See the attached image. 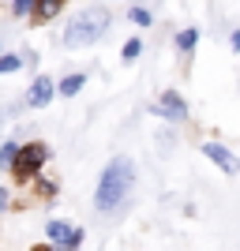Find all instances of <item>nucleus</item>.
I'll list each match as a JSON object with an SVG mask.
<instances>
[{"mask_svg":"<svg viewBox=\"0 0 240 251\" xmlns=\"http://www.w3.org/2000/svg\"><path fill=\"white\" fill-rule=\"evenodd\" d=\"M132 184H135V165H132L128 157H113V161L105 165L102 184H98V195H94L98 210H102V214H109V210H120V202L128 199Z\"/></svg>","mask_w":240,"mask_h":251,"instance_id":"f257e3e1","label":"nucleus"},{"mask_svg":"<svg viewBox=\"0 0 240 251\" xmlns=\"http://www.w3.org/2000/svg\"><path fill=\"white\" fill-rule=\"evenodd\" d=\"M105 30H109V11L105 8H86V11H79V15H72V23L64 26V45H68V49L94 45Z\"/></svg>","mask_w":240,"mask_h":251,"instance_id":"f03ea898","label":"nucleus"},{"mask_svg":"<svg viewBox=\"0 0 240 251\" xmlns=\"http://www.w3.org/2000/svg\"><path fill=\"white\" fill-rule=\"evenodd\" d=\"M45 161H49V147H45V143H27V147L15 150V161H11V165H15L19 176H30V173H38Z\"/></svg>","mask_w":240,"mask_h":251,"instance_id":"7ed1b4c3","label":"nucleus"},{"mask_svg":"<svg viewBox=\"0 0 240 251\" xmlns=\"http://www.w3.org/2000/svg\"><path fill=\"white\" fill-rule=\"evenodd\" d=\"M45 232H49L53 240H60V251H75L79 244H83V232H79V229H68L64 221H49Z\"/></svg>","mask_w":240,"mask_h":251,"instance_id":"20e7f679","label":"nucleus"},{"mask_svg":"<svg viewBox=\"0 0 240 251\" xmlns=\"http://www.w3.org/2000/svg\"><path fill=\"white\" fill-rule=\"evenodd\" d=\"M150 113L169 116V120H184V116H188V105L180 101V94H165L161 101H154V105H150Z\"/></svg>","mask_w":240,"mask_h":251,"instance_id":"39448f33","label":"nucleus"},{"mask_svg":"<svg viewBox=\"0 0 240 251\" xmlns=\"http://www.w3.org/2000/svg\"><path fill=\"white\" fill-rule=\"evenodd\" d=\"M203 154H207L210 161H214V165L221 169V173H229V176H233V173L240 169V161H237V157H233L225 147H221V143H207V147H203Z\"/></svg>","mask_w":240,"mask_h":251,"instance_id":"423d86ee","label":"nucleus"},{"mask_svg":"<svg viewBox=\"0 0 240 251\" xmlns=\"http://www.w3.org/2000/svg\"><path fill=\"white\" fill-rule=\"evenodd\" d=\"M49 98H53V79H38V83L30 86V94H27V101L34 105V109H42V105H49Z\"/></svg>","mask_w":240,"mask_h":251,"instance_id":"0eeeda50","label":"nucleus"},{"mask_svg":"<svg viewBox=\"0 0 240 251\" xmlns=\"http://www.w3.org/2000/svg\"><path fill=\"white\" fill-rule=\"evenodd\" d=\"M86 83V75H68V79H60V94H79Z\"/></svg>","mask_w":240,"mask_h":251,"instance_id":"6e6552de","label":"nucleus"},{"mask_svg":"<svg viewBox=\"0 0 240 251\" xmlns=\"http://www.w3.org/2000/svg\"><path fill=\"white\" fill-rule=\"evenodd\" d=\"M34 4H38V19H49V15H56V11H60L64 0H34Z\"/></svg>","mask_w":240,"mask_h":251,"instance_id":"1a4fd4ad","label":"nucleus"},{"mask_svg":"<svg viewBox=\"0 0 240 251\" xmlns=\"http://www.w3.org/2000/svg\"><path fill=\"white\" fill-rule=\"evenodd\" d=\"M195 42H199V30H184L177 38V49L180 52H191V49H195Z\"/></svg>","mask_w":240,"mask_h":251,"instance_id":"9d476101","label":"nucleus"},{"mask_svg":"<svg viewBox=\"0 0 240 251\" xmlns=\"http://www.w3.org/2000/svg\"><path fill=\"white\" fill-rule=\"evenodd\" d=\"M15 150H19L15 143H4V147H0V165H4V169H11V161H15Z\"/></svg>","mask_w":240,"mask_h":251,"instance_id":"9b49d317","label":"nucleus"},{"mask_svg":"<svg viewBox=\"0 0 240 251\" xmlns=\"http://www.w3.org/2000/svg\"><path fill=\"white\" fill-rule=\"evenodd\" d=\"M19 68H23L19 56H0V72H19Z\"/></svg>","mask_w":240,"mask_h":251,"instance_id":"f8f14e48","label":"nucleus"},{"mask_svg":"<svg viewBox=\"0 0 240 251\" xmlns=\"http://www.w3.org/2000/svg\"><path fill=\"white\" fill-rule=\"evenodd\" d=\"M132 19H135L139 26H150V11L146 8H132Z\"/></svg>","mask_w":240,"mask_h":251,"instance_id":"ddd939ff","label":"nucleus"},{"mask_svg":"<svg viewBox=\"0 0 240 251\" xmlns=\"http://www.w3.org/2000/svg\"><path fill=\"white\" fill-rule=\"evenodd\" d=\"M139 49H143V45H139L135 38H132V42L124 45V60H135V56H139Z\"/></svg>","mask_w":240,"mask_h":251,"instance_id":"4468645a","label":"nucleus"},{"mask_svg":"<svg viewBox=\"0 0 240 251\" xmlns=\"http://www.w3.org/2000/svg\"><path fill=\"white\" fill-rule=\"evenodd\" d=\"M34 8V0H15V15H27Z\"/></svg>","mask_w":240,"mask_h":251,"instance_id":"2eb2a0df","label":"nucleus"},{"mask_svg":"<svg viewBox=\"0 0 240 251\" xmlns=\"http://www.w3.org/2000/svg\"><path fill=\"white\" fill-rule=\"evenodd\" d=\"M229 45H233V49H237V52H240V30H233V38H229Z\"/></svg>","mask_w":240,"mask_h":251,"instance_id":"dca6fc26","label":"nucleus"},{"mask_svg":"<svg viewBox=\"0 0 240 251\" xmlns=\"http://www.w3.org/2000/svg\"><path fill=\"white\" fill-rule=\"evenodd\" d=\"M4 206H8V191L0 188V210H4Z\"/></svg>","mask_w":240,"mask_h":251,"instance_id":"f3484780","label":"nucleus"},{"mask_svg":"<svg viewBox=\"0 0 240 251\" xmlns=\"http://www.w3.org/2000/svg\"><path fill=\"white\" fill-rule=\"evenodd\" d=\"M30 251H53V248H49V244H38V248H30Z\"/></svg>","mask_w":240,"mask_h":251,"instance_id":"a211bd4d","label":"nucleus"}]
</instances>
